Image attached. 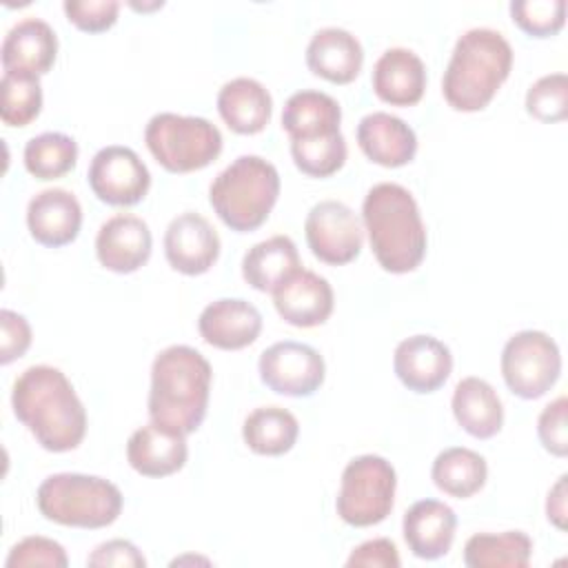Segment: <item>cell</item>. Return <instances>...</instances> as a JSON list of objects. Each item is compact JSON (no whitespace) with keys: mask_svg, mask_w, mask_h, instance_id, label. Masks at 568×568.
I'll return each mask as SVG.
<instances>
[{"mask_svg":"<svg viewBox=\"0 0 568 568\" xmlns=\"http://www.w3.org/2000/svg\"><path fill=\"white\" fill-rule=\"evenodd\" d=\"M457 515L455 510L439 499L415 501L402 521L404 541L408 550L419 559H439L444 557L455 541Z\"/></svg>","mask_w":568,"mask_h":568,"instance_id":"cell-21","label":"cell"},{"mask_svg":"<svg viewBox=\"0 0 568 568\" xmlns=\"http://www.w3.org/2000/svg\"><path fill=\"white\" fill-rule=\"evenodd\" d=\"M67 20L80 31L100 33L115 24L120 13V2L115 0H67L62 4Z\"/></svg>","mask_w":568,"mask_h":568,"instance_id":"cell-38","label":"cell"},{"mask_svg":"<svg viewBox=\"0 0 568 568\" xmlns=\"http://www.w3.org/2000/svg\"><path fill=\"white\" fill-rule=\"evenodd\" d=\"M58 55V38L49 22L40 18H24L16 22L0 49V60L4 73L22 75H44L53 67Z\"/></svg>","mask_w":568,"mask_h":568,"instance_id":"cell-18","label":"cell"},{"mask_svg":"<svg viewBox=\"0 0 568 568\" xmlns=\"http://www.w3.org/2000/svg\"><path fill=\"white\" fill-rule=\"evenodd\" d=\"M373 91L390 106H413L426 91L422 58L404 47L386 49L373 67Z\"/></svg>","mask_w":568,"mask_h":568,"instance_id":"cell-23","label":"cell"},{"mask_svg":"<svg viewBox=\"0 0 568 568\" xmlns=\"http://www.w3.org/2000/svg\"><path fill=\"white\" fill-rule=\"evenodd\" d=\"M144 142L151 155L171 173H191L209 166L222 153V133L206 118L155 113Z\"/></svg>","mask_w":568,"mask_h":568,"instance_id":"cell-7","label":"cell"},{"mask_svg":"<svg viewBox=\"0 0 568 568\" xmlns=\"http://www.w3.org/2000/svg\"><path fill=\"white\" fill-rule=\"evenodd\" d=\"M153 237L149 224L131 213L109 217L95 235L98 262L113 273H133L151 257Z\"/></svg>","mask_w":568,"mask_h":568,"instance_id":"cell-15","label":"cell"},{"mask_svg":"<svg viewBox=\"0 0 568 568\" xmlns=\"http://www.w3.org/2000/svg\"><path fill=\"white\" fill-rule=\"evenodd\" d=\"M397 379L413 393H435L453 371L450 348L433 335H410L402 339L393 355Z\"/></svg>","mask_w":568,"mask_h":568,"instance_id":"cell-14","label":"cell"},{"mask_svg":"<svg viewBox=\"0 0 568 568\" xmlns=\"http://www.w3.org/2000/svg\"><path fill=\"white\" fill-rule=\"evenodd\" d=\"M213 371L209 359L186 344L160 351L151 366L149 415L151 422L191 435L209 408Z\"/></svg>","mask_w":568,"mask_h":568,"instance_id":"cell-2","label":"cell"},{"mask_svg":"<svg viewBox=\"0 0 568 568\" xmlns=\"http://www.w3.org/2000/svg\"><path fill=\"white\" fill-rule=\"evenodd\" d=\"M87 566L91 568H144L146 559L138 550L135 544L126 539H109L93 548V552L87 557Z\"/></svg>","mask_w":568,"mask_h":568,"instance_id":"cell-41","label":"cell"},{"mask_svg":"<svg viewBox=\"0 0 568 568\" xmlns=\"http://www.w3.org/2000/svg\"><path fill=\"white\" fill-rule=\"evenodd\" d=\"M27 226L38 244L60 248L78 237L82 206L67 189H44L29 200Z\"/></svg>","mask_w":568,"mask_h":568,"instance_id":"cell-19","label":"cell"},{"mask_svg":"<svg viewBox=\"0 0 568 568\" xmlns=\"http://www.w3.org/2000/svg\"><path fill=\"white\" fill-rule=\"evenodd\" d=\"M38 510L44 519L71 528H104L122 513V493L115 484L98 475L55 473L36 493Z\"/></svg>","mask_w":568,"mask_h":568,"instance_id":"cell-6","label":"cell"},{"mask_svg":"<svg viewBox=\"0 0 568 568\" xmlns=\"http://www.w3.org/2000/svg\"><path fill=\"white\" fill-rule=\"evenodd\" d=\"M7 568H27V566H49V568H67L69 559L64 548L49 537L31 535L20 539L7 555Z\"/></svg>","mask_w":568,"mask_h":568,"instance_id":"cell-37","label":"cell"},{"mask_svg":"<svg viewBox=\"0 0 568 568\" xmlns=\"http://www.w3.org/2000/svg\"><path fill=\"white\" fill-rule=\"evenodd\" d=\"M197 331L202 339L215 348L240 351L260 337L262 315L242 297H220L204 306Z\"/></svg>","mask_w":568,"mask_h":568,"instance_id":"cell-17","label":"cell"},{"mask_svg":"<svg viewBox=\"0 0 568 568\" xmlns=\"http://www.w3.org/2000/svg\"><path fill=\"white\" fill-rule=\"evenodd\" d=\"M430 477L442 493L457 499H468L484 488L488 466L479 453L464 446H450L435 457Z\"/></svg>","mask_w":568,"mask_h":568,"instance_id":"cell-29","label":"cell"},{"mask_svg":"<svg viewBox=\"0 0 568 568\" xmlns=\"http://www.w3.org/2000/svg\"><path fill=\"white\" fill-rule=\"evenodd\" d=\"M510 69L513 47L499 31L488 27L468 29L457 38L444 71V100L455 111H481L506 82Z\"/></svg>","mask_w":568,"mask_h":568,"instance_id":"cell-4","label":"cell"},{"mask_svg":"<svg viewBox=\"0 0 568 568\" xmlns=\"http://www.w3.org/2000/svg\"><path fill=\"white\" fill-rule=\"evenodd\" d=\"M566 408L568 399L561 395L555 402H550L537 419V435L539 442L548 453L555 457L568 455V426H566Z\"/></svg>","mask_w":568,"mask_h":568,"instance_id":"cell-39","label":"cell"},{"mask_svg":"<svg viewBox=\"0 0 568 568\" xmlns=\"http://www.w3.org/2000/svg\"><path fill=\"white\" fill-rule=\"evenodd\" d=\"M357 144L371 162L386 169L404 166L417 153L415 131L386 111H373L359 120Z\"/></svg>","mask_w":568,"mask_h":568,"instance_id":"cell-22","label":"cell"},{"mask_svg":"<svg viewBox=\"0 0 568 568\" xmlns=\"http://www.w3.org/2000/svg\"><path fill=\"white\" fill-rule=\"evenodd\" d=\"M532 555V539L524 530L477 532L464 546L468 568H526Z\"/></svg>","mask_w":568,"mask_h":568,"instance_id":"cell-31","label":"cell"},{"mask_svg":"<svg viewBox=\"0 0 568 568\" xmlns=\"http://www.w3.org/2000/svg\"><path fill=\"white\" fill-rule=\"evenodd\" d=\"M362 222L375 260L388 273H410L426 255V226L408 189L379 182L368 189L362 204Z\"/></svg>","mask_w":568,"mask_h":568,"instance_id":"cell-3","label":"cell"},{"mask_svg":"<svg viewBox=\"0 0 568 568\" xmlns=\"http://www.w3.org/2000/svg\"><path fill=\"white\" fill-rule=\"evenodd\" d=\"M93 195L111 206H133L138 204L151 186V173L140 155L120 144L100 149L87 173Z\"/></svg>","mask_w":568,"mask_h":568,"instance_id":"cell-11","label":"cell"},{"mask_svg":"<svg viewBox=\"0 0 568 568\" xmlns=\"http://www.w3.org/2000/svg\"><path fill=\"white\" fill-rule=\"evenodd\" d=\"M164 255L178 273L202 275L220 257V235L204 215L180 213L166 226Z\"/></svg>","mask_w":568,"mask_h":568,"instance_id":"cell-13","label":"cell"},{"mask_svg":"<svg viewBox=\"0 0 568 568\" xmlns=\"http://www.w3.org/2000/svg\"><path fill=\"white\" fill-rule=\"evenodd\" d=\"M291 155L295 166L311 178H328L337 173L348 155L346 140L339 133L317 138V140H293Z\"/></svg>","mask_w":568,"mask_h":568,"instance_id":"cell-34","label":"cell"},{"mask_svg":"<svg viewBox=\"0 0 568 568\" xmlns=\"http://www.w3.org/2000/svg\"><path fill=\"white\" fill-rule=\"evenodd\" d=\"M304 233L311 253L331 266L353 262L364 244V229L351 206L337 200L313 204L306 215Z\"/></svg>","mask_w":568,"mask_h":568,"instance_id":"cell-10","label":"cell"},{"mask_svg":"<svg viewBox=\"0 0 568 568\" xmlns=\"http://www.w3.org/2000/svg\"><path fill=\"white\" fill-rule=\"evenodd\" d=\"M561 373L559 346L544 331H519L501 351L506 386L521 399L546 395Z\"/></svg>","mask_w":568,"mask_h":568,"instance_id":"cell-9","label":"cell"},{"mask_svg":"<svg viewBox=\"0 0 568 568\" xmlns=\"http://www.w3.org/2000/svg\"><path fill=\"white\" fill-rule=\"evenodd\" d=\"M280 195L277 169L260 155L235 158L211 182L209 202L217 217L237 233L260 229Z\"/></svg>","mask_w":568,"mask_h":568,"instance_id":"cell-5","label":"cell"},{"mask_svg":"<svg viewBox=\"0 0 568 568\" xmlns=\"http://www.w3.org/2000/svg\"><path fill=\"white\" fill-rule=\"evenodd\" d=\"M342 109L335 98L304 89L293 93L282 109V129L293 140H317L339 133Z\"/></svg>","mask_w":568,"mask_h":568,"instance_id":"cell-27","label":"cell"},{"mask_svg":"<svg viewBox=\"0 0 568 568\" xmlns=\"http://www.w3.org/2000/svg\"><path fill=\"white\" fill-rule=\"evenodd\" d=\"M513 22L532 38H550L566 22V0H515L510 2Z\"/></svg>","mask_w":568,"mask_h":568,"instance_id":"cell-35","label":"cell"},{"mask_svg":"<svg viewBox=\"0 0 568 568\" xmlns=\"http://www.w3.org/2000/svg\"><path fill=\"white\" fill-rule=\"evenodd\" d=\"M13 415L36 442L51 453H67L82 444L87 410L69 377L49 364L24 368L11 390Z\"/></svg>","mask_w":568,"mask_h":568,"instance_id":"cell-1","label":"cell"},{"mask_svg":"<svg viewBox=\"0 0 568 568\" xmlns=\"http://www.w3.org/2000/svg\"><path fill=\"white\" fill-rule=\"evenodd\" d=\"M260 379L277 395L308 397L324 382V357L302 342H277L268 346L257 362Z\"/></svg>","mask_w":568,"mask_h":568,"instance_id":"cell-12","label":"cell"},{"mask_svg":"<svg viewBox=\"0 0 568 568\" xmlns=\"http://www.w3.org/2000/svg\"><path fill=\"white\" fill-rule=\"evenodd\" d=\"M566 475H561L555 486L548 490L546 499V515L559 530H566Z\"/></svg>","mask_w":568,"mask_h":568,"instance_id":"cell-43","label":"cell"},{"mask_svg":"<svg viewBox=\"0 0 568 568\" xmlns=\"http://www.w3.org/2000/svg\"><path fill=\"white\" fill-rule=\"evenodd\" d=\"M526 111L539 122H561L568 118V78L566 73H548L530 84L526 93Z\"/></svg>","mask_w":568,"mask_h":568,"instance_id":"cell-36","label":"cell"},{"mask_svg":"<svg viewBox=\"0 0 568 568\" xmlns=\"http://www.w3.org/2000/svg\"><path fill=\"white\" fill-rule=\"evenodd\" d=\"M31 346V326L24 315L2 308L0 311V364L7 366L22 357Z\"/></svg>","mask_w":568,"mask_h":568,"instance_id":"cell-40","label":"cell"},{"mask_svg":"<svg viewBox=\"0 0 568 568\" xmlns=\"http://www.w3.org/2000/svg\"><path fill=\"white\" fill-rule=\"evenodd\" d=\"M306 64L315 75L333 84H348L362 71L364 49L351 31L324 27L315 31L306 47Z\"/></svg>","mask_w":568,"mask_h":568,"instance_id":"cell-24","label":"cell"},{"mask_svg":"<svg viewBox=\"0 0 568 568\" xmlns=\"http://www.w3.org/2000/svg\"><path fill=\"white\" fill-rule=\"evenodd\" d=\"M42 109V87L36 75L4 73L0 80V118L7 126L31 124Z\"/></svg>","mask_w":568,"mask_h":568,"instance_id":"cell-33","label":"cell"},{"mask_svg":"<svg viewBox=\"0 0 568 568\" xmlns=\"http://www.w3.org/2000/svg\"><path fill=\"white\" fill-rule=\"evenodd\" d=\"M399 561V552L397 546L386 539V537H377V539H368L359 546H355L346 559V566H364V568H397Z\"/></svg>","mask_w":568,"mask_h":568,"instance_id":"cell-42","label":"cell"},{"mask_svg":"<svg viewBox=\"0 0 568 568\" xmlns=\"http://www.w3.org/2000/svg\"><path fill=\"white\" fill-rule=\"evenodd\" d=\"M273 304L286 324L313 328L331 317L335 297L326 277L300 268L273 291Z\"/></svg>","mask_w":568,"mask_h":568,"instance_id":"cell-16","label":"cell"},{"mask_svg":"<svg viewBox=\"0 0 568 568\" xmlns=\"http://www.w3.org/2000/svg\"><path fill=\"white\" fill-rule=\"evenodd\" d=\"M300 268V253L288 235H273L253 244L242 260L244 280L262 293H273Z\"/></svg>","mask_w":568,"mask_h":568,"instance_id":"cell-28","label":"cell"},{"mask_svg":"<svg viewBox=\"0 0 568 568\" xmlns=\"http://www.w3.org/2000/svg\"><path fill=\"white\" fill-rule=\"evenodd\" d=\"M397 475L388 459L379 455H359L351 459L342 473L335 499L342 521L366 528L384 521L395 504Z\"/></svg>","mask_w":568,"mask_h":568,"instance_id":"cell-8","label":"cell"},{"mask_svg":"<svg viewBox=\"0 0 568 568\" xmlns=\"http://www.w3.org/2000/svg\"><path fill=\"white\" fill-rule=\"evenodd\" d=\"M300 435L295 415L282 406H260L246 415L242 426L244 444L257 453L277 457L288 453Z\"/></svg>","mask_w":568,"mask_h":568,"instance_id":"cell-30","label":"cell"},{"mask_svg":"<svg viewBox=\"0 0 568 568\" xmlns=\"http://www.w3.org/2000/svg\"><path fill=\"white\" fill-rule=\"evenodd\" d=\"M78 142L60 131H47L24 144V169L36 180H58L73 171Z\"/></svg>","mask_w":568,"mask_h":568,"instance_id":"cell-32","label":"cell"},{"mask_svg":"<svg viewBox=\"0 0 568 568\" xmlns=\"http://www.w3.org/2000/svg\"><path fill=\"white\" fill-rule=\"evenodd\" d=\"M186 435L155 422L133 430L126 442V462L144 477L173 475L186 464Z\"/></svg>","mask_w":568,"mask_h":568,"instance_id":"cell-20","label":"cell"},{"mask_svg":"<svg viewBox=\"0 0 568 568\" xmlns=\"http://www.w3.org/2000/svg\"><path fill=\"white\" fill-rule=\"evenodd\" d=\"M217 111L231 131L253 135L271 122L273 100L262 82L253 78H233L217 93Z\"/></svg>","mask_w":568,"mask_h":568,"instance_id":"cell-25","label":"cell"},{"mask_svg":"<svg viewBox=\"0 0 568 568\" xmlns=\"http://www.w3.org/2000/svg\"><path fill=\"white\" fill-rule=\"evenodd\" d=\"M453 415L457 424L477 439H490L501 430L504 406L497 390L481 377H464L453 390Z\"/></svg>","mask_w":568,"mask_h":568,"instance_id":"cell-26","label":"cell"}]
</instances>
